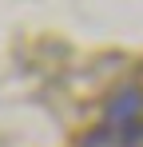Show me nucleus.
Here are the masks:
<instances>
[{
    "mask_svg": "<svg viewBox=\"0 0 143 147\" xmlns=\"http://www.w3.org/2000/svg\"><path fill=\"white\" fill-rule=\"evenodd\" d=\"M139 111H143V92L139 88H123L111 103H107V123H103V135H111L127 123H139Z\"/></svg>",
    "mask_w": 143,
    "mask_h": 147,
    "instance_id": "1",
    "label": "nucleus"
}]
</instances>
